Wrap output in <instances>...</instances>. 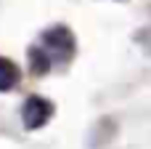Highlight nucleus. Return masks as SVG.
<instances>
[{
    "instance_id": "obj_1",
    "label": "nucleus",
    "mask_w": 151,
    "mask_h": 149,
    "mask_svg": "<svg viewBox=\"0 0 151 149\" xmlns=\"http://www.w3.org/2000/svg\"><path fill=\"white\" fill-rule=\"evenodd\" d=\"M74 56V37L66 27H50L45 29L35 45L29 48V59L35 72H48L56 67L69 64V59Z\"/></svg>"
},
{
    "instance_id": "obj_2",
    "label": "nucleus",
    "mask_w": 151,
    "mask_h": 149,
    "mask_svg": "<svg viewBox=\"0 0 151 149\" xmlns=\"http://www.w3.org/2000/svg\"><path fill=\"white\" fill-rule=\"evenodd\" d=\"M50 115H53V104L48 99H42V96H29L24 101V107H21V120H24V125L29 131L42 128L50 120Z\"/></svg>"
},
{
    "instance_id": "obj_3",
    "label": "nucleus",
    "mask_w": 151,
    "mask_h": 149,
    "mask_svg": "<svg viewBox=\"0 0 151 149\" xmlns=\"http://www.w3.org/2000/svg\"><path fill=\"white\" fill-rule=\"evenodd\" d=\"M16 83H19V69H16V64L8 61L5 56H0V93L16 88Z\"/></svg>"
}]
</instances>
